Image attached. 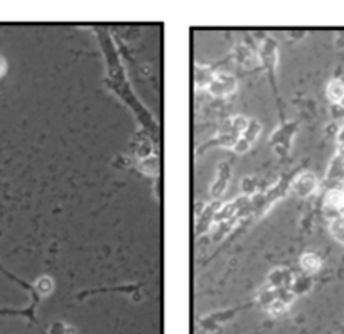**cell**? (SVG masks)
<instances>
[{"mask_svg": "<svg viewBox=\"0 0 344 334\" xmlns=\"http://www.w3.org/2000/svg\"><path fill=\"white\" fill-rule=\"evenodd\" d=\"M36 288H38L39 294L47 295L49 292L52 290V282H51V279H47V277L39 279V280H38V284H36Z\"/></svg>", "mask_w": 344, "mask_h": 334, "instance_id": "8992f818", "label": "cell"}, {"mask_svg": "<svg viewBox=\"0 0 344 334\" xmlns=\"http://www.w3.org/2000/svg\"><path fill=\"white\" fill-rule=\"evenodd\" d=\"M285 309H287V304L284 302V300H280V299H277V300H273V302H270V306H268L270 314H273V316L284 314Z\"/></svg>", "mask_w": 344, "mask_h": 334, "instance_id": "52a82bcc", "label": "cell"}, {"mask_svg": "<svg viewBox=\"0 0 344 334\" xmlns=\"http://www.w3.org/2000/svg\"><path fill=\"white\" fill-rule=\"evenodd\" d=\"M327 96L334 103H341L344 100V83L341 80L331 81L329 86H327Z\"/></svg>", "mask_w": 344, "mask_h": 334, "instance_id": "3957f363", "label": "cell"}, {"mask_svg": "<svg viewBox=\"0 0 344 334\" xmlns=\"http://www.w3.org/2000/svg\"><path fill=\"white\" fill-rule=\"evenodd\" d=\"M233 129H235L236 132H245V130L248 129V122L245 120L243 117L233 118Z\"/></svg>", "mask_w": 344, "mask_h": 334, "instance_id": "ba28073f", "label": "cell"}, {"mask_svg": "<svg viewBox=\"0 0 344 334\" xmlns=\"http://www.w3.org/2000/svg\"><path fill=\"white\" fill-rule=\"evenodd\" d=\"M2 69H3V64H2V61H0V73H2Z\"/></svg>", "mask_w": 344, "mask_h": 334, "instance_id": "30bf717a", "label": "cell"}, {"mask_svg": "<svg viewBox=\"0 0 344 334\" xmlns=\"http://www.w3.org/2000/svg\"><path fill=\"white\" fill-rule=\"evenodd\" d=\"M315 189V179L312 174H302L299 176L294 183V192L299 196H309Z\"/></svg>", "mask_w": 344, "mask_h": 334, "instance_id": "6da1fadb", "label": "cell"}, {"mask_svg": "<svg viewBox=\"0 0 344 334\" xmlns=\"http://www.w3.org/2000/svg\"><path fill=\"white\" fill-rule=\"evenodd\" d=\"M301 265L305 272L312 274V272H317L321 269V260H319L317 255H314V253H305L304 257L301 258Z\"/></svg>", "mask_w": 344, "mask_h": 334, "instance_id": "277c9868", "label": "cell"}, {"mask_svg": "<svg viewBox=\"0 0 344 334\" xmlns=\"http://www.w3.org/2000/svg\"><path fill=\"white\" fill-rule=\"evenodd\" d=\"M331 232L338 240H343L344 241V218H336V220L331 223Z\"/></svg>", "mask_w": 344, "mask_h": 334, "instance_id": "5b68a950", "label": "cell"}, {"mask_svg": "<svg viewBox=\"0 0 344 334\" xmlns=\"http://www.w3.org/2000/svg\"><path fill=\"white\" fill-rule=\"evenodd\" d=\"M248 143H250V142H247V140H245V139L236 140V143H235V145H236V150H238V152L247 150V148H248Z\"/></svg>", "mask_w": 344, "mask_h": 334, "instance_id": "9c48e42d", "label": "cell"}, {"mask_svg": "<svg viewBox=\"0 0 344 334\" xmlns=\"http://www.w3.org/2000/svg\"><path fill=\"white\" fill-rule=\"evenodd\" d=\"M326 211H341L344 208V192L341 189H333V191L327 192L326 196Z\"/></svg>", "mask_w": 344, "mask_h": 334, "instance_id": "7a4b0ae2", "label": "cell"}]
</instances>
